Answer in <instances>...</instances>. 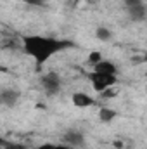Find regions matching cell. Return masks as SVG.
I'll return each instance as SVG.
<instances>
[{
	"label": "cell",
	"instance_id": "5",
	"mask_svg": "<svg viewBox=\"0 0 147 149\" xmlns=\"http://www.w3.org/2000/svg\"><path fill=\"white\" fill-rule=\"evenodd\" d=\"M21 99V92L14 87H5L0 90V106L3 108H16Z\"/></svg>",
	"mask_w": 147,
	"mask_h": 149
},
{
	"label": "cell",
	"instance_id": "6",
	"mask_svg": "<svg viewBox=\"0 0 147 149\" xmlns=\"http://www.w3.org/2000/svg\"><path fill=\"white\" fill-rule=\"evenodd\" d=\"M94 73H101V74H118V66L111 61V59H101L99 63L94 64Z\"/></svg>",
	"mask_w": 147,
	"mask_h": 149
},
{
	"label": "cell",
	"instance_id": "12",
	"mask_svg": "<svg viewBox=\"0 0 147 149\" xmlns=\"http://www.w3.org/2000/svg\"><path fill=\"white\" fill-rule=\"evenodd\" d=\"M2 149H28L24 144H19V142H5L3 146H2Z\"/></svg>",
	"mask_w": 147,
	"mask_h": 149
},
{
	"label": "cell",
	"instance_id": "13",
	"mask_svg": "<svg viewBox=\"0 0 147 149\" xmlns=\"http://www.w3.org/2000/svg\"><path fill=\"white\" fill-rule=\"evenodd\" d=\"M101 59H102V54H101V52H92V54L88 56V63H90L92 66H94L95 63H99Z\"/></svg>",
	"mask_w": 147,
	"mask_h": 149
},
{
	"label": "cell",
	"instance_id": "14",
	"mask_svg": "<svg viewBox=\"0 0 147 149\" xmlns=\"http://www.w3.org/2000/svg\"><path fill=\"white\" fill-rule=\"evenodd\" d=\"M5 142H7V141H5V139H3V137H2V135H0V149H2V146H3V144H5Z\"/></svg>",
	"mask_w": 147,
	"mask_h": 149
},
{
	"label": "cell",
	"instance_id": "9",
	"mask_svg": "<svg viewBox=\"0 0 147 149\" xmlns=\"http://www.w3.org/2000/svg\"><path fill=\"white\" fill-rule=\"evenodd\" d=\"M116 116H118V113L114 111V109H111V108H102L101 113H99V120H101L102 123H109V121H112Z\"/></svg>",
	"mask_w": 147,
	"mask_h": 149
},
{
	"label": "cell",
	"instance_id": "10",
	"mask_svg": "<svg viewBox=\"0 0 147 149\" xmlns=\"http://www.w3.org/2000/svg\"><path fill=\"white\" fill-rule=\"evenodd\" d=\"M95 37L99 38L101 42H109L111 38H112V31H111L109 28H106V26H99L95 30Z\"/></svg>",
	"mask_w": 147,
	"mask_h": 149
},
{
	"label": "cell",
	"instance_id": "2",
	"mask_svg": "<svg viewBox=\"0 0 147 149\" xmlns=\"http://www.w3.org/2000/svg\"><path fill=\"white\" fill-rule=\"evenodd\" d=\"M40 85H42L45 95L55 97L61 92V88H62V78H61V74L55 73V71H49V73H45L40 78Z\"/></svg>",
	"mask_w": 147,
	"mask_h": 149
},
{
	"label": "cell",
	"instance_id": "1",
	"mask_svg": "<svg viewBox=\"0 0 147 149\" xmlns=\"http://www.w3.org/2000/svg\"><path fill=\"white\" fill-rule=\"evenodd\" d=\"M73 43L68 40H61L55 37H45V35H24L21 38V47L26 56H30L38 66H43L50 57L55 54L66 50Z\"/></svg>",
	"mask_w": 147,
	"mask_h": 149
},
{
	"label": "cell",
	"instance_id": "11",
	"mask_svg": "<svg viewBox=\"0 0 147 149\" xmlns=\"http://www.w3.org/2000/svg\"><path fill=\"white\" fill-rule=\"evenodd\" d=\"M37 149H74V148H69V146H66V144H52V142H43V144H40Z\"/></svg>",
	"mask_w": 147,
	"mask_h": 149
},
{
	"label": "cell",
	"instance_id": "15",
	"mask_svg": "<svg viewBox=\"0 0 147 149\" xmlns=\"http://www.w3.org/2000/svg\"><path fill=\"white\" fill-rule=\"evenodd\" d=\"M30 2H42V0H30Z\"/></svg>",
	"mask_w": 147,
	"mask_h": 149
},
{
	"label": "cell",
	"instance_id": "7",
	"mask_svg": "<svg viewBox=\"0 0 147 149\" xmlns=\"http://www.w3.org/2000/svg\"><path fill=\"white\" fill-rule=\"evenodd\" d=\"M71 101H73V104L76 108H90V106L95 104V99L90 97V95L85 94V92H76V94H73Z\"/></svg>",
	"mask_w": 147,
	"mask_h": 149
},
{
	"label": "cell",
	"instance_id": "4",
	"mask_svg": "<svg viewBox=\"0 0 147 149\" xmlns=\"http://www.w3.org/2000/svg\"><path fill=\"white\" fill-rule=\"evenodd\" d=\"M90 81H92V87H94V90H97V92H104V90H107L109 87L116 85V81H118V76H114V74L92 73V74H90Z\"/></svg>",
	"mask_w": 147,
	"mask_h": 149
},
{
	"label": "cell",
	"instance_id": "3",
	"mask_svg": "<svg viewBox=\"0 0 147 149\" xmlns=\"http://www.w3.org/2000/svg\"><path fill=\"white\" fill-rule=\"evenodd\" d=\"M61 142L69 146V148H74V149H80L85 146V134L80 130V128H68L62 137H61Z\"/></svg>",
	"mask_w": 147,
	"mask_h": 149
},
{
	"label": "cell",
	"instance_id": "8",
	"mask_svg": "<svg viewBox=\"0 0 147 149\" xmlns=\"http://www.w3.org/2000/svg\"><path fill=\"white\" fill-rule=\"evenodd\" d=\"M126 12H128L130 19H132L133 23H142V21L146 19V14H147L146 3H144V5H135V7H130V9H126Z\"/></svg>",
	"mask_w": 147,
	"mask_h": 149
}]
</instances>
